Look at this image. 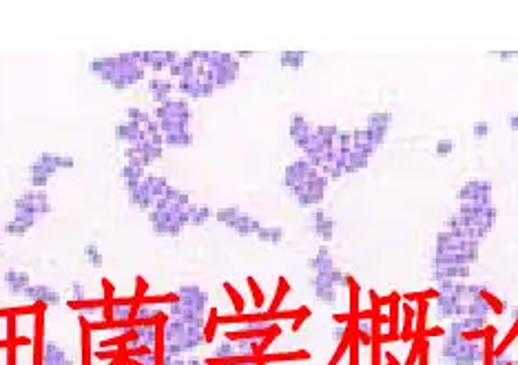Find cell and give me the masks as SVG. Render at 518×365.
<instances>
[{
	"label": "cell",
	"instance_id": "cell-7",
	"mask_svg": "<svg viewBox=\"0 0 518 365\" xmlns=\"http://www.w3.org/2000/svg\"><path fill=\"white\" fill-rule=\"evenodd\" d=\"M164 365H186L182 359H178V357H167V361H164Z\"/></svg>",
	"mask_w": 518,
	"mask_h": 365
},
{
	"label": "cell",
	"instance_id": "cell-6",
	"mask_svg": "<svg viewBox=\"0 0 518 365\" xmlns=\"http://www.w3.org/2000/svg\"><path fill=\"white\" fill-rule=\"evenodd\" d=\"M87 253H89V257H91V262L93 264H100L102 262V259H100V255H98V251H96V246H89V248H87Z\"/></svg>",
	"mask_w": 518,
	"mask_h": 365
},
{
	"label": "cell",
	"instance_id": "cell-4",
	"mask_svg": "<svg viewBox=\"0 0 518 365\" xmlns=\"http://www.w3.org/2000/svg\"><path fill=\"white\" fill-rule=\"evenodd\" d=\"M5 281H7L9 292H14V294H25V290L29 288V277L25 273H18V270H9L5 275Z\"/></svg>",
	"mask_w": 518,
	"mask_h": 365
},
{
	"label": "cell",
	"instance_id": "cell-5",
	"mask_svg": "<svg viewBox=\"0 0 518 365\" xmlns=\"http://www.w3.org/2000/svg\"><path fill=\"white\" fill-rule=\"evenodd\" d=\"M135 341L140 346H153V343H156V328H153V325H140L135 330Z\"/></svg>",
	"mask_w": 518,
	"mask_h": 365
},
{
	"label": "cell",
	"instance_id": "cell-1",
	"mask_svg": "<svg viewBox=\"0 0 518 365\" xmlns=\"http://www.w3.org/2000/svg\"><path fill=\"white\" fill-rule=\"evenodd\" d=\"M167 355L178 357L182 352H188L202 343V332L195 325H188L182 321H173L167 328Z\"/></svg>",
	"mask_w": 518,
	"mask_h": 365
},
{
	"label": "cell",
	"instance_id": "cell-2",
	"mask_svg": "<svg viewBox=\"0 0 518 365\" xmlns=\"http://www.w3.org/2000/svg\"><path fill=\"white\" fill-rule=\"evenodd\" d=\"M42 365H76V363L65 348H60L58 343H47L44 355H42Z\"/></svg>",
	"mask_w": 518,
	"mask_h": 365
},
{
	"label": "cell",
	"instance_id": "cell-3",
	"mask_svg": "<svg viewBox=\"0 0 518 365\" xmlns=\"http://www.w3.org/2000/svg\"><path fill=\"white\" fill-rule=\"evenodd\" d=\"M25 294H27L29 299H33V301L51 303V305H56L58 301H60V294H58L56 290H51L49 286H42V284H38V286H29V288L25 290Z\"/></svg>",
	"mask_w": 518,
	"mask_h": 365
}]
</instances>
